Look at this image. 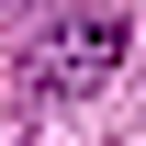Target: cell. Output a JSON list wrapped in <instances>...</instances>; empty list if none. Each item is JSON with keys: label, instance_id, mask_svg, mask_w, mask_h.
Returning <instances> with one entry per match:
<instances>
[{"label": "cell", "instance_id": "1", "mask_svg": "<svg viewBox=\"0 0 146 146\" xmlns=\"http://www.w3.org/2000/svg\"><path fill=\"white\" fill-rule=\"evenodd\" d=\"M112 68H124V11H79V23H56V34L23 56V90L34 101H79V90H101Z\"/></svg>", "mask_w": 146, "mask_h": 146}]
</instances>
